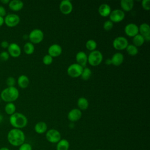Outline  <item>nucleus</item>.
I'll use <instances>...</instances> for the list:
<instances>
[{"label":"nucleus","mask_w":150,"mask_h":150,"mask_svg":"<svg viewBox=\"0 0 150 150\" xmlns=\"http://www.w3.org/2000/svg\"><path fill=\"white\" fill-rule=\"evenodd\" d=\"M5 112L9 115H11L12 114H14L16 111V105L13 103H8L5 106Z\"/></svg>","instance_id":"bb28decb"},{"label":"nucleus","mask_w":150,"mask_h":150,"mask_svg":"<svg viewBox=\"0 0 150 150\" xmlns=\"http://www.w3.org/2000/svg\"><path fill=\"white\" fill-rule=\"evenodd\" d=\"M121 8L127 12L130 11L134 6V1L132 0H121L120 1Z\"/></svg>","instance_id":"5701e85b"},{"label":"nucleus","mask_w":150,"mask_h":150,"mask_svg":"<svg viewBox=\"0 0 150 150\" xmlns=\"http://www.w3.org/2000/svg\"><path fill=\"white\" fill-rule=\"evenodd\" d=\"M9 1H9V0H2V1H1V2L3 4H9Z\"/></svg>","instance_id":"79ce46f5"},{"label":"nucleus","mask_w":150,"mask_h":150,"mask_svg":"<svg viewBox=\"0 0 150 150\" xmlns=\"http://www.w3.org/2000/svg\"><path fill=\"white\" fill-rule=\"evenodd\" d=\"M113 47L118 50H121L126 49L128 45V40L123 36H118L114 39L112 42Z\"/></svg>","instance_id":"1a4fd4ad"},{"label":"nucleus","mask_w":150,"mask_h":150,"mask_svg":"<svg viewBox=\"0 0 150 150\" xmlns=\"http://www.w3.org/2000/svg\"><path fill=\"white\" fill-rule=\"evenodd\" d=\"M18 150H33L32 145L29 143L24 142L19 146Z\"/></svg>","instance_id":"f704fd0d"},{"label":"nucleus","mask_w":150,"mask_h":150,"mask_svg":"<svg viewBox=\"0 0 150 150\" xmlns=\"http://www.w3.org/2000/svg\"><path fill=\"white\" fill-rule=\"evenodd\" d=\"M103 61V54L99 50H94L87 56V62L92 66H98Z\"/></svg>","instance_id":"20e7f679"},{"label":"nucleus","mask_w":150,"mask_h":150,"mask_svg":"<svg viewBox=\"0 0 150 150\" xmlns=\"http://www.w3.org/2000/svg\"><path fill=\"white\" fill-rule=\"evenodd\" d=\"M112 27H113V23L110 20L106 21L103 24V28L104 29V30L107 31L110 30L112 28Z\"/></svg>","instance_id":"c9c22d12"},{"label":"nucleus","mask_w":150,"mask_h":150,"mask_svg":"<svg viewBox=\"0 0 150 150\" xmlns=\"http://www.w3.org/2000/svg\"><path fill=\"white\" fill-rule=\"evenodd\" d=\"M110 19L112 23H118L122 21L125 18V13L121 9H114L110 14Z\"/></svg>","instance_id":"9d476101"},{"label":"nucleus","mask_w":150,"mask_h":150,"mask_svg":"<svg viewBox=\"0 0 150 150\" xmlns=\"http://www.w3.org/2000/svg\"><path fill=\"white\" fill-rule=\"evenodd\" d=\"M9 123L13 128L22 129L28 124L27 117L21 112H15L9 117Z\"/></svg>","instance_id":"f03ea898"},{"label":"nucleus","mask_w":150,"mask_h":150,"mask_svg":"<svg viewBox=\"0 0 150 150\" xmlns=\"http://www.w3.org/2000/svg\"><path fill=\"white\" fill-rule=\"evenodd\" d=\"M20 22L19 16L15 13H9L4 17V23L8 27L12 28L17 26Z\"/></svg>","instance_id":"6e6552de"},{"label":"nucleus","mask_w":150,"mask_h":150,"mask_svg":"<svg viewBox=\"0 0 150 150\" xmlns=\"http://www.w3.org/2000/svg\"><path fill=\"white\" fill-rule=\"evenodd\" d=\"M6 84L8 87H15L16 80L13 77H8L6 80Z\"/></svg>","instance_id":"2f4dec72"},{"label":"nucleus","mask_w":150,"mask_h":150,"mask_svg":"<svg viewBox=\"0 0 150 150\" xmlns=\"http://www.w3.org/2000/svg\"><path fill=\"white\" fill-rule=\"evenodd\" d=\"M28 38L32 44H38L43 40L44 34L40 29H35L30 32Z\"/></svg>","instance_id":"39448f33"},{"label":"nucleus","mask_w":150,"mask_h":150,"mask_svg":"<svg viewBox=\"0 0 150 150\" xmlns=\"http://www.w3.org/2000/svg\"><path fill=\"white\" fill-rule=\"evenodd\" d=\"M19 90L15 87H7L1 93L0 97L5 102L13 103L19 97Z\"/></svg>","instance_id":"7ed1b4c3"},{"label":"nucleus","mask_w":150,"mask_h":150,"mask_svg":"<svg viewBox=\"0 0 150 150\" xmlns=\"http://www.w3.org/2000/svg\"><path fill=\"white\" fill-rule=\"evenodd\" d=\"M46 138L50 143L57 144L61 139V134L55 129H50L46 132Z\"/></svg>","instance_id":"423d86ee"},{"label":"nucleus","mask_w":150,"mask_h":150,"mask_svg":"<svg viewBox=\"0 0 150 150\" xmlns=\"http://www.w3.org/2000/svg\"><path fill=\"white\" fill-rule=\"evenodd\" d=\"M6 15V11L5 8L3 6L0 5V16L4 18Z\"/></svg>","instance_id":"4c0bfd02"},{"label":"nucleus","mask_w":150,"mask_h":150,"mask_svg":"<svg viewBox=\"0 0 150 150\" xmlns=\"http://www.w3.org/2000/svg\"><path fill=\"white\" fill-rule=\"evenodd\" d=\"M142 6L144 9L146 11H149L150 9V1L143 0L142 1Z\"/></svg>","instance_id":"e433bc0d"},{"label":"nucleus","mask_w":150,"mask_h":150,"mask_svg":"<svg viewBox=\"0 0 150 150\" xmlns=\"http://www.w3.org/2000/svg\"><path fill=\"white\" fill-rule=\"evenodd\" d=\"M2 120H3V115L1 114H0V122H2Z\"/></svg>","instance_id":"c03bdc74"},{"label":"nucleus","mask_w":150,"mask_h":150,"mask_svg":"<svg viewBox=\"0 0 150 150\" xmlns=\"http://www.w3.org/2000/svg\"><path fill=\"white\" fill-rule=\"evenodd\" d=\"M8 52L12 57H18L21 54V49L17 43H11L8 47Z\"/></svg>","instance_id":"9b49d317"},{"label":"nucleus","mask_w":150,"mask_h":150,"mask_svg":"<svg viewBox=\"0 0 150 150\" xmlns=\"http://www.w3.org/2000/svg\"><path fill=\"white\" fill-rule=\"evenodd\" d=\"M125 49L127 53L131 56H135L138 53V49L137 47L134 45H128Z\"/></svg>","instance_id":"c85d7f7f"},{"label":"nucleus","mask_w":150,"mask_h":150,"mask_svg":"<svg viewBox=\"0 0 150 150\" xmlns=\"http://www.w3.org/2000/svg\"><path fill=\"white\" fill-rule=\"evenodd\" d=\"M4 24V18L0 16V27Z\"/></svg>","instance_id":"ea45409f"},{"label":"nucleus","mask_w":150,"mask_h":150,"mask_svg":"<svg viewBox=\"0 0 150 150\" xmlns=\"http://www.w3.org/2000/svg\"><path fill=\"white\" fill-rule=\"evenodd\" d=\"M83 67L77 63H73L70 64L67 68V74L69 76L76 78L81 76L83 71Z\"/></svg>","instance_id":"0eeeda50"},{"label":"nucleus","mask_w":150,"mask_h":150,"mask_svg":"<svg viewBox=\"0 0 150 150\" xmlns=\"http://www.w3.org/2000/svg\"><path fill=\"white\" fill-rule=\"evenodd\" d=\"M23 2L20 0H12L8 4L9 9L15 12L21 11L23 8Z\"/></svg>","instance_id":"f3484780"},{"label":"nucleus","mask_w":150,"mask_h":150,"mask_svg":"<svg viewBox=\"0 0 150 150\" xmlns=\"http://www.w3.org/2000/svg\"><path fill=\"white\" fill-rule=\"evenodd\" d=\"M81 115L82 114L80 109L74 108L69 112L67 118L69 121L71 122H75L81 118Z\"/></svg>","instance_id":"dca6fc26"},{"label":"nucleus","mask_w":150,"mask_h":150,"mask_svg":"<svg viewBox=\"0 0 150 150\" xmlns=\"http://www.w3.org/2000/svg\"><path fill=\"white\" fill-rule=\"evenodd\" d=\"M9 54L8 52L6 51H3L0 53V61L6 62L7 61L9 58Z\"/></svg>","instance_id":"72a5a7b5"},{"label":"nucleus","mask_w":150,"mask_h":150,"mask_svg":"<svg viewBox=\"0 0 150 150\" xmlns=\"http://www.w3.org/2000/svg\"><path fill=\"white\" fill-rule=\"evenodd\" d=\"M105 64L107 65H110L111 64V59H108L105 60Z\"/></svg>","instance_id":"a19ab883"},{"label":"nucleus","mask_w":150,"mask_h":150,"mask_svg":"<svg viewBox=\"0 0 150 150\" xmlns=\"http://www.w3.org/2000/svg\"><path fill=\"white\" fill-rule=\"evenodd\" d=\"M18 84L21 88H26L29 84V79L26 75L22 74L18 78Z\"/></svg>","instance_id":"4be33fe9"},{"label":"nucleus","mask_w":150,"mask_h":150,"mask_svg":"<svg viewBox=\"0 0 150 150\" xmlns=\"http://www.w3.org/2000/svg\"><path fill=\"white\" fill-rule=\"evenodd\" d=\"M59 9L62 13L68 15L73 10V5L69 0H63L60 3Z\"/></svg>","instance_id":"f8f14e48"},{"label":"nucleus","mask_w":150,"mask_h":150,"mask_svg":"<svg viewBox=\"0 0 150 150\" xmlns=\"http://www.w3.org/2000/svg\"><path fill=\"white\" fill-rule=\"evenodd\" d=\"M77 105L80 110H85L88 107V101L84 97H80L77 100Z\"/></svg>","instance_id":"393cba45"},{"label":"nucleus","mask_w":150,"mask_h":150,"mask_svg":"<svg viewBox=\"0 0 150 150\" xmlns=\"http://www.w3.org/2000/svg\"><path fill=\"white\" fill-rule=\"evenodd\" d=\"M124 32L127 36L129 37H134L138 34V26L133 23H128L125 26Z\"/></svg>","instance_id":"ddd939ff"},{"label":"nucleus","mask_w":150,"mask_h":150,"mask_svg":"<svg viewBox=\"0 0 150 150\" xmlns=\"http://www.w3.org/2000/svg\"><path fill=\"white\" fill-rule=\"evenodd\" d=\"M86 48L90 51H94L97 47V43L93 39H90L86 42Z\"/></svg>","instance_id":"7c9ffc66"},{"label":"nucleus","mask_w":150,"mask_h":150,"mask_svg":"<svg viewBox=\"0 0 150 150\" xmlns=\"http://www.w3.org/2000/svg\"><path fill=\"white\" fill-rule=\"evenodd\" d=\"M97 150H102V149H97Z\"/></svg>","instance_id":"49530a36"},{"label":"nucleus","mask_w":150,"mask_h":150,"mask_svg":"<svg viewBox=\"0 0 150 150\" xmlns=\"http://www.w3.org/2000/svg\"><path fill=\"white\" fill-rule=\"evenodd\" d=\"M34 129L36 133L39 134H42L45 133L47 131V125L45 122L39 121L35 124Z\"/></svg>","instance_id":"412c9836"},{"label":"nucleus","mask_w":150,"mask_h":150,"mask_svg":"<svg viewBox=\"0 0 150 150\" xmlns=\"http://www.w3.org/2000/svg\"><path fill=\"white\" fill-rule=\"evenodd\" d=\"M62 52V47L58 44H53L49 46L48 49V53L51 57H56L59 56Z\"/></svg>","instance_id":"2eb2a0df"},{"label":"nucleus","mask_w":150,"mask_h":150,"mask_svg":"<svg viewBox=\"0 0 150 150\" xmlns=\"http://www.w3.org/2000/svg\"><path fill=\"white\" fill-rule=\"evenodd\" d=\"M0 150H10L8 147H6V146H3V147H1L0 148Z\"/></svg>","instance_id":"37998d69"},{"label":"nucleus","mask_w":150,"mask_h":150,"mask_svg":"<svg viewBox=\"0 0 150 150\" xmlns=\"http://www.w3.org/2000/svg\"><path fill=\"white\" fill-rule=\"evenodd\" d=\"M91 76V71L89 68L85 67L83 68V71L81 74V77L84 80H88Z\"/></svg>","instance_id":"c756f323"},{"label":"nucleus","mask_w":150,"mask_h":150,"mask_svg":"<svg viewBox=\"0 0 150 150\" xmlns=\"http://www.w3.org/2000/svg\"><path fill=\"white\" fill-rule=\"evenodd\" d=\"M69 142L66 139H61L56 144V150H69Z\"/></svg>","instance_id":"b1692460"},{"label":"nucleus","mask_w":150,"mask_h":150,"mask_svg":"<svg viewBox=\"0 0 150 150\" xmlns=\"http://www.w3.org/2000/svg\"><path fill=\"white\" fill-rule=\"evenodd\" d=\"M76 60L77 61V63L81 66L83 67L86 66L87 63V54L83 51L79 52L76 56Z\"/></svg>","instance_id":"a211bd4d"},{"label":"nucleus","mask_w":150,"mask_h":150,"mask_svg":"<svg viewBox=\"0 0 150 150\" xmlns=\"http://www.w3.org/2000/svg\"><path fill=\"white\" fill-rule=\"evenodd\" d=\"M8 142L13 146H19L25 142V135L21 129L12 128L7 134Z\"/></svg>","instance_id":"f257e3e1"},{"label":"nucleus","mask_w":150,"mask_h":150,"mask_svg":"<svg viewBox=\"0 0 150 150\" xmlns=\"http://www.w3.org/2000/svg\"><path fill=\"white\" fill-rule=\"evenodd\" d=\"M139 32L140 35H142L145 40L149 41L150 40V27L148 23H142L139 27H138Z\"/></svg>","instance_id":"4468645a"},{"label":"nucleus","mask_w":150,"mask_h":150,"mask_svg":"<svg viewBox=\"0 0 150 150\" xmlns=\"http://www.w3.org/2000/svg\"><path fill=\"white\" fill-rule=\"evenodd\" d=\"M24 52L27 54H31L34 52L35 47L31 42H27L23 46Z\"/></svg>","instance_id":"cd10ccee"},{"label":"nucleus","mask_w":150,"mask_h":150,"mask_svg":"<svg viewBox=\"0 0 150 150\" xmlns=\"http://www.w3.org/2000/svg\"><path fill=\"white\" fill-rule=\"evenodd\" d=\"M132 42L134 46H135L136 47H139L144 44L145 39L142 35H141L140 34H138L135 35L134 37H133Z\"/></svg>","instance_id":"a878e982"},{"label":"nucleus","mask_w":150,"mask_h":150,"mask_svg":"<svg viewBox=\"0 0 150 150\" xmlns=\"http://www.w3.org/2000/svg\"><path fill=\"white\" fill-rule=\"evenodd\" d=\"M98 11L99 14L103 17H107L109 16L111 12V8L107 4H102L100 5L98 7Z\"/></svg>","instance_id":"6ab92c4d"},{"label":"nucleus","mask_w":150,"mask_h":150,"mask_svg":"<svg viewBox=\"0 0 150 150\" xmlns=\"http://www.w3.org/2000/svg\"><path fill=\"white\" fill-rule=\"evenodd\" d=\"M9 43L8 42L6 41V40H3V41H2V42H1V44H0L1 47L2 48H4V49H8V46H9Z\"/></svg>","instance_id":"58836bf2"},{"label":"nucleus","mask_w":150,"mask_h":150,"mask_svg":"<svg viewBox=\"0 0 150 150\" xmlns=\"http://www.w3.org/2000/svg\"><path fill=\"white\" fill-rule=\"evenodd\" d=\"M43 63L46 65L50 64L53 62V57H51L49 54H46L43 57Z\"/></svg>","instance_id":"473e14b6"},{"label":"nucleus","mask_w":150,"mask_h":150,"mask_svg":"<svg viewBox=\"0 0 150 150\" xmlns=\"http://www.w3.org/2000/svg\"><path fill=\"white\" fill-rule=\"evenodd\" d=\"M1 100H1V97H0V104H1Z\"/></svg>","instance_id":"a18cd8bd"},{"label":"nucleus","mask_w":150,"mask_h":150,"mask_svg":"<svg viewBox=\"0 0 150 150\" xmlns=\"http://www.w3.org/2000/svg\"><path fill=\"white\" fill-rule=\"evenodd\" d=\"M111 64L115 66H118L122 63L124 61V56L121 53H115L111 58Z\"/></svg>","instance_id":"aec40b11"}]
</instances>
